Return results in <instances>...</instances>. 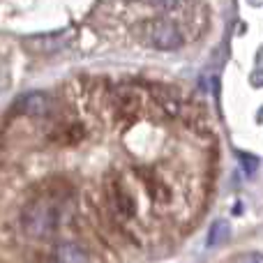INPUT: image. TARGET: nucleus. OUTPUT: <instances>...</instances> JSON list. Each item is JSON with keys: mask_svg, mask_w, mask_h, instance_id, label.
I'll use <instances>...</instances> for the list:
<instances>
[{"mask_svg": "<svg viewBox=\"0 0 263 263\" xmlns=\"http://www.w3.org/2000/svg\"><path fill=\"white\" fill-rule=\"evenodd\" d=\"M109 106H111V114L114 118L123 120H134L141 111V97L134 88L129 86H118L109 92Z\"/></svg>", "mask_w": 263, "mask_h": 263, "instance_id": "nucleus-4", "label": "nucleus"}, {"mask_svg": "<svg viewBox=\"0 0 263 263\" xmlns=\"http://www.w3.org/2000/svg\"><path fill=\"white\" fill-rule=\"evenodd\" d=\"M16 114L23 118H46L51 114V97L46 92H30L16 102Z\"/></svg>", "mask_w": 263, "mask_h": 263, "instance_id": "nucleus-6", "label": "nucleus"}, {"mask_svg": "<svg viewBox=\"0 0 263 263\" xmlns=\"http://www.w3.org/2000/svg\"><path fill=\"white\" fill-rule=\"evenodd\" d=\"M150 92H153L155 102H157V106L162 109L164 116H168V118H178L182 111V100H180V92L176 90L173 86H164V83H153L150 86Z\"/></svg>", "mask_w": 263, "mask_h": 263, "instance_id": "nucleus-5", "label": "nucleus"}, {"mask_svg": "<svg viewBox=\"0 0 263 263\" xmlns=\"http://www.w3.org/2000/svg\"><path fill=\"white\" fill-rule=\"evenodd\" d=\"M21 227L32 240H46L60 229V201L44 194H37L21 210Z\"/></svg>", "mask_w": 263, "mask_h": 263, "instance_id": "nucleus-1", "label": "nucleus"}, {"mask_svg": "<svg viewBox=\"0 0 263 263\" xmlns=\"http://www.w3.org/2000/svg\"><path fill=\"white\" fill-rule=\"evenodd\" d=\"M229 236H231V227H229V222L219 219V222L213 224V229H210V233H208V245L210 247L224 245V242L229 240Z\"/></svg>", "mask_w": 263, "mask_h": 263, "instance_id": "nucleus-9", "label": "nucleus"}, {"mask_svg": "<svg viewBox=\"0 0 263 263\" xmlns=\"http://www.w3.org/2000/svg\"><path fill=\"white\" fill-rule=\"evenodd\" d=\"M238 261H263L261 254H242V256H236Z\"/></svg>", "mask_w": 263, "mask_h": 263, "instance_id": "nucleus-11", "label": "nucleus"}, {"mask_svg": "<svg viewBox=\"0 0 263 263\" xmlns=\"http://www.w3.org/2000/svg\"><path fill=\"white\" fill-rule=\"evenodd\" d=\"M155 9H162V12H171V9H178L182 5V0H150Z\"/></svg>", "mask_w": 263, "mask_h": 263, "instance_id": "nucleus-10", "label": "nucleus"}, {"mask_svg": "<svg viewBox=\"0 0 263 263\" xmlns=\"http://www.w3.org/2000/svg\"><path fill=\"white\" fill-rule=\"evenodd\" d=\"M49 259L58 263H83L90 259V254L77 242H58L53 247V252L49 254Z\"/></svg>", "mask_w": 263, "mask_h": 263, "instance_id": "nucleus-7", "label": "nucleus"}, {"mask_svg": "<svg viewBox=\"0 0 263 263\" xmlns=\"http://www.w3.org/2000/svg\"><path fill=\"white\" fill-rule=\"evenodd\" d=\"M83 136H86V129L79 123L58 125V127L51 132V141H55L60 145H77L79 141H83Z\"/></svg>", "mask_w": 263, "mask_h": 263, "instance_id": "nucleus-8", "label": "nucleus"}, {"mask_svg": "<svg viewBox=\"0 0 263 263\" xmlns=\"http://www.w3.org/2000/svg\"><path fill=\"white\" fill-rule=\"evenodd\" d=\"M106 210L118 222H127L136 215V199L120 176L106 178Z\"/></svg>", "mask_w": 263, "mask_h": 263, "instance_id": "nucleus-2", "label": "nucleus"}, {"mask_svg": "<svg viewBox=\"0 0 263 263\" xmlns=\"http://www.w3.org/2000/svg\"><path fill=\"white\" fill-rule=\"evenodd\" d=\"M145 42L153 44L155 49L173 51L182 44V32L178 23L168 21V18H153L145 23Z\"/></svg>", "mask_w": 263, "mask_h": 263, "instance_id": "nucleus-3", "label": "nucleus"}]
</instances>
